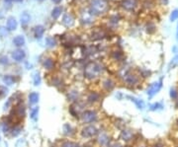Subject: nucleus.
I'll return each mask as SVG.
<instances>
[{
	"label": "nucleus",
	"instance_id": "1",
	"mask_svg": "<svg viewBox=\"0 0 178 147\" xmlns=\"http://www.w3.org/2000/svg\"><path fill=\"white\" fill-rule=\"evenodd\" d=\"M108 9V3L105 0H92L89 7V11L93 16H97L103 14Z\"/></svg>",
	"mask_w": 178,
	"mask_h": 147
},
{
	"label": "nucleus",
	"instance_id": "2",
	"mask_svg": "<svg viewBox=\"0 0 178 147\" xmlns=\"http://www.w3.org/2000/svg\"><path fill=\"white\" fill-rule=\"evenodd\" d=\"M102 71V66L99 63L91 62L86 65L85 70H84V75L88 79H93L97 77Z\"/></svg>",
	"mask_w": 178,
	"mask_h": 147
},
{
	"label": "nucleus",
	"instance_id": "3",
	"mask_svg": "<svg viewBox=\"0 0 178 147\" xmlns=\"http://www.w3.org/2000/svg\"><path fill=\"white\" fill-rule=\"evenodd\" d=\"M162 88V78L159 79V81L157 82H154L151 85V87L148 88V95L149 98L153 97L154 95L157 94L159 91H160V89Z\"/></svg>",
	"mask_w": 178,
	"mask_h": 147
},
{
	"label": "nucleus",
	"instance_id": "4",
	"mask_svg": "<svg viewBox=\"0 0 178 147\" xmlns=\"http://www.w3.org/2000/svg\"><path fill=\"white\" fill-rule=\"evenodd\" d=\"M121 6L127 11H133L137 8L138 1L137 0H122Z\"/></svg>",
	"mask_w": 178,
	"mask_h": 147
},
{
	"label": "nucleus",
	"instance_id": "5",
	"mask_svg": "<svg viewBox=\"0 0 178 147\" xmlns=\"http://www.w3.org/2000/svg\"><path fill=\"white\" fill-rule=\"evenodd\" d=\"M82 121L84 122H93L96 121L97 118V113L93 111H85L82 113Z\"/></svg>",
	"mask_w": 178,
	"mask_h": 147
},
{
	"label": "nucleus",
	"instance_id": "6",
	"mask_svg": "<svg viewBox=\"0 0 178 147\" xmlns=\"http://www.w3.org/2000/svg\"><path fill=\"white\" fill-rule=\"evenodd\" d=\"M97 133V129L95 126H92V125H89V126H86L85 129H83L82 131H81V134L83 137H92L94 136L95 134Z\"/></svg>",
	"mask_w": 178,
	"mask_h": 147
},
{
	"label": "nucleus",
	"instance_id": "7",
	"mask_svg": "<svg viewBox=\"0 0 178 147\" xmlns=\"http://www.w3.org/2000/svg\"><path fill=\"white\" fill-rule=\"evenodd\" d=\"M93 19H94V16L92 15L91 12L90 11H85V12H83L81 13V18H80V20H81V23L83 24H85V25H88V24H91L93 22Z\"/></svg>",
	"mask_w": 178,
	"mask_h": 147
},
{
	"label": "nucleus",
	"instance_id": "8",
	"mask_svg": "<svg viewBox=\"0 0 178 147\" xmlns=\"http://www.w3.org/2000/svg\"><path fill=\"white\" fill-rule=\"evenodd\" d=\"M25 56H26L25 51L22 50H14L13 54H12L13 59L15 61H17V62H20V61H22L23 59L25 58Z\"/></svg>",
	"mask_w": 178,
	"mask_h": 147
},
{
	"label": "nucleus",
	"instance_id": "9",
	"mask_svg": "<svg viewBox=\"0 0 178 147\" xmlns=\"http://www.w3.org/2000/svg\"><path fill=\"white\" fill-rule=\"evenodd\" d=\"M63 24L65 27H71L74 24V18L70 13H65L63 18Z\"/></svg>",
	"mask_w": 178,
	"mask_h": 147
},
{
	"label": "nucleus",
	"instance_id": "10",
	"mask_svg": "<svg viewBox=\"0 0 178 147\" xmlns=\"http://www.w3.org/2000/svg\"><path fill=\"white\" fill-rule=\"evenodd\" d=\"M17 26H18V24H17L16 19L14 17H9L8 20H7V25H6L7 30L8 31H15L17 29Z\"/></svg>",
	"mask_w": 178,
	"mask_h": 147
},
{
	"label": "nucleus",
	"instance_id": "11",
	"mask_svg": "<svg viewBox=\"0 0 178 147\" xmlns=\"http://www.w3.org/2000/svg\"><path fill=\"white\" fill-rule=\"evenodd\" d=\"M125 81H126V83L129 84V85H134V84H136V83L139 81V78H138L137 75L129 73V74L126 75Z\"/></svg>",
	"mask_w": 178,
	"mask_h": 147
},
{
	"label": "nucleus",
	"instance_id": "12",
	"mask_svg": "<svg viewBox=\"0 0 178 147\" xmlns=\"http://www.w3.org/2000/svg\"><path fill=\"white\" fill-rule=\"evenodd\" d=\"M45 33V28L43 26H36L35 29H34V35H35V38H37V39H41L42 37H43Z\"/></svg>",
	"mask_w": 178,
	"mask_h": 147
},
{
	"label": "nucleus",
	"instance_id": "13",
	"mask_svg": "<svg viewBox=\"0 0 178 147\" xmlns=\"http://www.w3.org/2000/svg\"><path fill=\"white\" fill-rule=\"evenodd\" d=\"M43 66L46 68V69H48V70H51V69H53L55 67V61L54 59H51V58H46L44 60V62H43Z\"/></svg>",
	"mask_w": 178,
	"mask_h": 147
},
{
	"label": "nucleus",
	"instance_id": "14",
	"mask_svg": "<svg viewBox=\"0 0 178 147\" xmlns=\"http://www.w3.org/2000/svg\"><path fill=\"white\" fill-rule=\"evenodd\" d=\"M13 44L16 46H22L25 45V38L23 36H17L14 38L13 40Z\"/></svg>",
	"mask_w": 178,
	"mask_h": 147
},
{
	"label": "nucleus",
	"instance_id": "15",
	"mask_svg": "<svg viewBox=\"0 0 178 147\" xmlns=\"http://www.w3.org/2000/svg\"><path fill=\"white\" fill-rule=\"evenodd\" d=\"M127 98L131 99V101L134 102L136 104V106H137L140 109V110H143V109H144V102L142 100H140V99L136 98V97H132V96H127Z\"/></svg>",
	"mask_w": 178,
	"mask_h": 147
},
{
	"label": "nucleus",
	"instance_id": "16",
	"mask_svg": "<svg viewBox=\"0 0 178 147\" xmlns=\"http://www.w3.org/2000/svg\"><path fill=\"white\" fill-rule=\"evenodd\" d=\"M15 113H16L17 117H24L25 116V107H24V105H23V104H19V105L16 107Z\"/></svg>",
	"mask_w": 178,
	"mask_h": 147
},
{
	"label": "nucleus",
	"instance_id": "17",
	"mask_svg": "<svg viewBox=\"0 0 178 147\" xmlns=\"http://www.w3.org/2000/svg\"><path fill=\"white\" fill-rule=\"evenodd\" d=\"M39 94L37 92H32L30 95H29V103L30 104H37L39 102Z\"/></svg>",
	"mask_w": 178,
	"mask_h": 147
},
{
	"label": "nucleus",
	"instance_id": "18",
	"mask_svg": "<svg viewBox=\"0 0 178 147\" xmlns=\"http://www.w3.org/2000/svg\"><path fill=\"white\" fill-rule=\"evenodd\" d=\"M30 20H31V16L27 12H24L20 17V21L22 25H27V24L30 22Z\"/></svg>",
	"mask_w": 178,
	"mask_h": 147
},
{
	"label": "nucleus",
	"instance_id": "19",
	"mask_svg": "<svg viewBox=\"0 0 178 147\" xmlns=\"http://www.w3.org/2000/svg\"><path fill=\"white\" fill-rule=\"evenodd\" d=\"M63 12V8L62 7H55L51 11V17L54 19H58L60 15H62Z\"/></svg>",
	"mask_w": 178,
	"mask_h": 147
},
{
	"label": "nucleus",
	"instance_id": "20",
	"mask_svg": "<svg viewBox=\"0 0 178 147\" xmlns=\"http://www.w3.org/2000/svg\"><path fill=\"white\" fill-rule=\"evenodd\" d=\"M133 137V133L131 130H124L122 132V138H123L125 141H129L132 139Z\"/></svg>",
	"mask_w": 178,
	"mask_h": 147
},
{
	"label": "nucleus",
	"instance_id": "21",
	"mask_svg": "<svg viewBox=\"0 0 178 147\" xmlns=\"http://www.w3.org/2000/svg\"><path fill=\"white\" fill-rule=\"evenodd\" d=\"M3 82L6 85H9V86H10V85H12L14 82H15V78L11 76V75H5V76L3 77Z\"/></svg>",
	"mask_w": 178,
	"mask_h": 147
},
{
	"label": "nucleus",
	"instance_id": "22",
	"mask_svg": "<svg viewBox=\"0 0 178 147\" xmlns=\"http://www.w3.org/2000/svg\"><path fill=\"white\" fill-rule=\"evenodd\" d=\"M163 108H164V106H163L161 103H154L149 107V110L151 111H161V110H163Z\"/></svg>",
	"mask_w": 178,
	"mask_h": 147
},
{
	"label": "nucleus",
	"instance_id": "23",
	"mask_svg": "<svg viewBox=\"0 0 178 147\" xmlns=\"http://www.w3.org/2000/svg\"><path fill=\"white\" fill-rule=\"evenodd\" d=\"M98 141H99V143L102 144V145H105L108 143V141H109V137L107 136V134L105 133H102L100 136H99V138H98Z\"/></svg>",
	"mask_w": 178,
	"mask_h": 147
},
{
	"label": "nucleus",
	"instance_id": "24",
	"mask_svg": "<svg viewBox=\"0 0 178 147\" xmlns=\"http://www.w3.org/2000/svg\"><path fill=\"white\" fill-rule=\"evenodd\" d=\"M38 113H39V107H34L31 110V118L34 121H37V118H38Z\"/></svg>",
	"mask_w": 178,
	"mask_h": 147
},
{
	"label": "nucleus",
	"instance_id": "25",
	"mask_svg": "<svg viewBox=\"0 0 178 147\" xmlns=\"http://www.w3.org/2000/svg\"><path fill=\"white\" fill-rule=\"evenodd\" d=\"M46 44L50 47H54L55 45H57V41H55V39H54L53 37H48L46 39Z\"/></svg>",
	"mask_w": 178,
	"mask_h": 147
},
{
	"label": "nucleus",
	"instance_id": "26",
	"mask_svg": "<svg viewBox=\"0 0 178 147\" xmlns=\"http://www.w3.org/2000/svg\"><path fill=\"white\" fill-rule=\"evenodd\" d=\"M98 99H99V94H97L95 92H92L91 94H89V96H88V101L90 103H94V102L98 101Z\"/></svg>",
	"mask_w": 178,
	"mask_h": 147
},
{
	"label": "nucleus",
	"instance_id": "27",
	"mask_svg": "<svg viewBox=\"0 0 178 147\" xmlns=\"http://www.w3.org/2000/svg\"><path fill=\"white\" fill-rule=\"evenodd\" d=\"M104 87L107 89V90H112L114 88V82L112 81L111 79H107L104 81Z\"/></svg>",
	"mask_w": 178,
	"mask_h": 147
},
{
	"label": "nucleus",
	"instance_id": "28",
	"mask_svg": "<svg viewBox=\"0 0 178 147\" xmlns=\"http://www.w3.org/2000/svg\"><path fill=\"white\" fill-rule=\"evenodd\" d=\"M176 20H178V9H174L170 14V21L174 22Z\"/></svg>",
	"mask_w": 178,
	"mask_h": 147
},
{
	"label": "nucleus",
	"instance_id": "29",
	"mask_svg": "<svg viewBox=\"0 0 178 147\" xmlns=\"http://www.w3.org/2000/svg\"><path fill=\"white\" fill-rule=\"evenodd\" d=\"M177 64H178V54L171 59L170 63H169V69L173 68V67H174V66H176Z\"/></svg>",
	"mask_w": 178,
	"mask_h": 147
},
{
	"label": "nucleus",
	"instance_id": "30",
	"mask_svg": "<svg viewBox=\"0 0 178 147\" xmlns=\"http://www.w3.org/2000/svg\"><path fill=\"white\" fill-rule=\"evenodd\" d=\"M169 95H170V98L171 99H177V97H178V92H177V90L173 87V88H171L170 89V93H169Z\"/></svg>",
	"mask_w": 178,
	"mask_h": 147
},
{
	"label": "nucleus",
	"instance_id": "31",
	"mask_svg": "<svg viewBox=\"0 0 178 147\" xmlns=\"http://www.w3.org/2000/svg\"><path fill=\"white\" fill-rule=\"evenodd\" d=\"M40 83H41V76L39 73H36L34 75V85L38 86V85H40Z\"/></svg>",
	"mask_w": 178,
	"mask_h": 147
},
{
	"label": "nucleus",
	"instance_id": "32",
	"mask_svg": "<svg viewBox=\"0 0 178 147\" xmlns=\"http://www.w3.org/2000/svg\"><path fill=\"white\" fill-rule=\"evenodd\" d=\"M103 36H104V33L99 31L98 33H94V34L92 35V38L93 39H102Z\"/></svg>",
	"mask_w": 178,
	"mask_h": 147
},
{
	"label": "nucleus",
	"instance_id": "33",
	"mask_svg": "<svg viewBox=\"0 0 178 147\" xmlns=\"http://www.w3.org/2000/svg\"><path fill=\"white\" fill-rule=\"evenodd\" d=\"M63 130H64V133L65 134H69V133H71V126H70L69 125H63Z\"/></svg>",
	"mask_w": 178,
	"mask_h": 147
},
{
	"label": "nucleus",
	"instance_id": "34",
	"mask_svg": "<svg viewBox=\"0 0 178 147\" xmlns=\"http://www.w3.org/2000/svg\"><path fill=\"white\" fill-rule=\"evenodd\" d=\"M8 93V90L6 87H4V86H0V96L3 97V96H5V95H7Z\"/></svg>",
	"mask_w": 178,
	"mask_h": 147
},
{
	"label": "nucleus",
	"instance_id": "35",
	"mask_svg": "<svg viewBox=\"0 0 178 147\" xmlns=\"http://www.w3.org/2000/svg\"><path fill=\"white\" fill-rule=\"evenodd\" d=\"M63 147H80V146L76 143H73V142H65V143H63Z\"/></svg>",
	"mask_w": 178,
	"mask_h": 147
},
{
	"label": "nucleus",
	"instance_id": "36",
	"mask_svg": "<svg viewBox=\"0 0 178 147\" xmlns=\"http://www.w3.org/2000/svg\"><path fill=\"white\" fill-rule=\"evenodd\" d=\"M119 20H120V18H119V16H117V15L112 16V17L110 18L111 23H113V24H118V23H119Z\"/></svg>",
	"mask_w": 178,
	"mask_h": 147
},
{
	"label": "nucleus",
	"instance_id": "37",
	"mask_svg": "<svg viewBox=\"0 0 178 147\" xmlns=\"http://www.w3.org/2000/svg\"><path fill=\"white\" fill-rule=\"evenodd\" d=\"M1 129L4 132H7L9 130V125L7 122H2L1 124Z\"/></svg>",
	"mask_w": 178,
	"mask_h": 147
},
{
	"label": "nucleus",
	"instance_id": "38",
	"mask_svg": "<svg viewBox=\"0 0 178 147\" xmlns=\"http://www.w3.org/2000/svg\"><path fill=\"white\" fill-rule=\"evenodd\" d=\"M149 25H151V26H148L147 28H148V29H147V31H148V33H153L154 31H156V26H154L153 25V24H149Z\"/></svg>",
	"mask_w": 178,
	"mask_h": 147
},
{
	"label": "nucleus",
	"instance_id": "39",
	"mask_svg": "<svg viewBox=\"0 0 178 147\" xmlns=\"http://www.w3.org/2000/svg\"><path fill=\"white\" fill-rule=\"evenodd\" d=\"M0 63L1 64H7L8 63V58L6 56H1L0 58Z\"/></svg>",
	"mask_w": 178,
	"mask_h": 147
},
{
	"label": "nucleus",
	"instance_id": "40",
	"mask_svg": "<svg viewBox=\"0 0 178 147\" xmlns=\"http://www.w3.org/2000/svg\"><path fill=\"white\" fill-rule=\"evenodd\" d=\"M113 56H114L115 58H117V59L121 58V56H122L121 51H114V53H113Z\"/></svg>",
	"mask_w": 178,
	"mask_h": 147
},
{
	"label": "nucleus",
	"instance_id": "41",
	"mask_svg": "<svg viewBox=\"0 0 178 147\" xmlns=\"http://www.w3.org/2000/svg\"><path fill=\"white\" fill-rule=\"evenodd\" d=\"M20 130H21V129H19V127H16V129H13L12 134H13L14 136H16V135H18V134L20 133Z\"/></svg>",
	"mask_w": 178,
	"mask_h": 147
},
{
	"label": "nucleus",
	"instance_id": "42",
	"mask_svg": "<svg viewBox=\"0 0 178 147\" xmlns=\"http://www.w3.org/2000/svg\"><path fill=\"white\" fill-rule=\"evenodd\" d=\"M0 33H1L2 35H6V34H7V31H6V29H4L3 27H0Z\"/></svg>",
	"mask_w": 178,
	"mask_h": 147
},
{
	"label": "nucleus",
	"instance_id": "43",
	"mask_svg": "<svg viewBox=\"0 0 178 147\" xmlns=\"http://www.w3.org/2000/svg\"><path fill=\"white\" fill-rule=\"evenodd\" d=\"M54 3H55V4H59V3H60L62 2V0H51Z\"/></svg>",
	"mask_w": 178,
	"mask_h": 147
},
{
	"label": "nucleus",
	"instance_id": "44",
	"mask_svg": "<svg viewBox=\"0 0 178 147\" xmlns=\"http://www.w3.org/2000/svg\"><path fill=\"white\" fill-rule=\"evenodd\" d=\"M161 3H162V4H164V5H165V4L168 3V0H161Z\"/></svg>",
	"mask_w": 178,
	"mask_h": 147
},
{
	"label": "nucleus",
	"instance_id": "45",
	"mask_svg": "<svg viewBox=\"0 0 178 147\" xmlns=\"http://www.w3.org/2000/svg\"><path fill=\"white\" fill-rule=\"evenodd\" d=\"M176 40L178 42V24H177V31H176Z\"/></svg>",
	"mask_w": 178,
	"mask_h": 147
},
{
	"label": "nucleus",
	"instance_id": "46",
	"mask_svg": "<svg viewBox=\"0 0 178 147\" xmlns=\"http://www.w3.org/2000/svg\"><path fill=\"white\" fill-rule=\"evenodd\" d=\"M15 1H16V2H22L23 0H15Z\"/></svg>",
	"mask_w": 178,
	"mask_h": 147
},
{
	"label": "nucleus",
	"instance_id": "47",
	"mask_svg": "<svg viewBox=\"0 0 178 147\" xmlns=\"http://www.w3.org/2000/svg\"><path fill=\"white\" fill-rule=\"evenodd\" d=\"M5 1H6V2H11L12 0H5Z\"/></svg>",
	"mask_w": 178,
	"mask_h": 147
},
{
	"label": "nucleus",
	"instance_id": "48",
	"mask_svg": "<svg viewBox=\"0 0 178 147\" xmlns=\"http://www.w3.org/2000/svg\"><path fill=\"white\" fill-rule=\"evenodd\" d=\"M38 1H44V0H38Z\"/></svg>",
	"mask_w": 178,
	"mask_h": 147
}]
</instances>
